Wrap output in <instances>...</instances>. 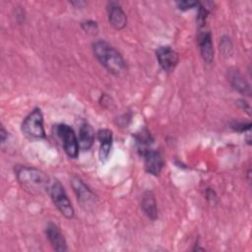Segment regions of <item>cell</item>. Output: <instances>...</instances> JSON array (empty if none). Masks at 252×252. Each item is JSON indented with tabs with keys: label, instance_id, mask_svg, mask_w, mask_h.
<instances>
[{
	"label": "cell",
	"instance_id": "obj_1",
	"mask_svg": "<svg viewBox=\"0 0 252 252\" xmlns=\"http://www.w3.org/2000/svg\"><path fill=\"white\" fill-rule=\"evenodd\" d=\"M16 176L24 190L32 195L48 193L51 182L48 176L41 170L30 166H18Z\"/></svg>",
	"mask_w": 252,
	"mask_h": 252
},
{
	"label": "cell",
	"instance_id": "obj_2",
	"mask_svg": "<svg viewBox=\"0 0 252 252\" xmlns=\"http://www.w3.org/2000/svg\"><path fill=\"white\" fill-rule=\"evenodd\" d=\"M93 51L99 63L111 74H122L127 66L124 58L112 45L104 40H97L93 44Z\"/></svg>",
	"mask_w": 252,
	"mask_h": 252
},
{
	"label": "cell",
	"instance_id": "obj_3",
	"mask_svg": "<svg viewBox=\"0 0 252 252\" xmlns=\"http://www.w3.org/2000/svg\"><path fill=\"white\" fill-rule=\"evenodd\" d=\"M48 193L50 195V198L53 204L56 206L59 212L66 219H73L75 215V211L61 182L58 181L57 179L53 180L50 184Z\"/></svg>",
	"mask_w": 252,
	"mask_h": 252
},
{
	"label": "cell",
	"instance_id": "obj_4",
	"mask_svg": "<svg viewBox=\"0 0 252 252\" xmlns=\"http://www.w3.org/2000/svg\"><path fill=\"white\" fill-rule=\"evenodd\" d=\"M23 133L31 139H44L46 137L43 126V114L39 107H35L22 123Z\"/></svg>",
	"mask_w": 252,
	"mask_h": 252
},
{
	"label": "cell",
	"instance_id": "obj_5",
	"mask_svg": "<svg viewBox=\"0 0 252 252\" xmlns=\"http://www.w3.org/2000/svg\"><path fill=\"white\" fill-rule=\"evenodd\" d=\"M56 136L62 142L65 153L71 158H77L79 155V140L73 128L67 124H57L54 127Z\"/></svg>",
	"mask_w": 252,
	"mask_h": 252
},
{
	"label": "cell",
	"instance_id": "obj_6",
	"mask_svg": "<svg viewBox=\"0 0 252 252\" xmlns=\"http://www.w3.org/2000/svg\"><path fill=\"white\" fill-rule=\"evenodd\" d=\"M71 185L77 196L79 203L86 209L93 206L95 203V195L94 192L83 182V180L77 176L71 179Z\"/></svg>",
	"mask_w": 252,
	"mask_h": 252
},
{
	"label": "cell",
	"instance_id": "obj_7",
	"mask_svg": "<svg viewBox=\"0 0 252 252\" xmlns=\"http://www.w3.org/2000/svg\"><path fill=\"white\" fill-rule=\"evenodd\" d=\"M157 59L161 67V69L165 72H171L175 69L179 62L178 53L173 50L170 46H160L156 51Z\"/></svg>",
	"mask_w": 252,
	"mask_h": 252
},
{
	"label": "cell",
	"instance_id": "obj_8",
	"mask_svg": "<svg viewBox=\"0 0 252 252\" xmlns=\"http://www.w3.org/2000/svg\"><path fill=\"white\" fill-rule=\"evenodd\" d=\"M145 169L148 173L158 176L163 167V158L159 151L150 149L143 154Z\"/></svg>",
	"mask_w": 252,
	"mask_h": 252
},
{
	"label": "cell",
	"instance_id": "obj_9",
	"mask_svg": "<svg viewBox=\"0 0 252 252\" xmlns=\"http://www.w3.org/2000/svg\"><path fill=\"white\" fill-rule=\"evenodd\" d=\"M108 22L110 26L119 31L126 27L127 25V16L123 11L122 7L117 2H109L107 6Z\"/></svg>",
	"mask_w": 252,
	"mask_h": 252
},
{
	"label": "cell",
	"instance_id": "obj_10",
	"mask_svg": "<svg viewBox=\"0 0 252 252\" xmlns=\"http://www.w3.org/2000/svg\"><path fill=\"white\" fill-rule=\"evenodd\" d=\"M45 233H46V236H47L52 248L55 251L64 252L67 250L66 239L57 224H55L54 222H49L46 225Z\"/></svg>",
	"mask_w": 252,
	"mask_h": 252
},
{
	"label": "cell",
	"instance_id": "obj_11",
	"mask_svg": "<svg viewBox=\"0 0 252 252\" xmlns=\"http://www.w3.org/2000/svg\"><path fill=\"white\" fill-rule=\"evenodd\" d=\"M198 43L203 60L210 64L214 59V45L212 34L209 31H201L198 34Z\"/></svg>",
	"mask_w": 252,
	"mask_h": 252
},
{
	"label": "cell",
	"instance_id": "obj_12",
	"mask_svg": "<svg viewBox=\"0 0 252 252\" xmlns=\"http://www.w3.org/2000/svg\"><path fill=\"white\" fill-rule=\"evenodd\" d=\"M97 139L99 141L98 157L101 161H104L108 158L110 151H111L112 141H113L112 131L109 129H106V128L98 130Z\"/></svg>",
	"mask_w": 252,
	"mask_h": 252
},
{
	"label": "cell",
	"instance_id": "obj_13",
	"mask_svg": "<svg viewBox=\"0 0 252 252\" xmlns=\"http://www.w3.org/2000/svg\"><path fill=\"white\" fill-rule=\"evenodd\" d=\"M228 81L231 87L238 93L247 96L251 95L250 85L238 70L233 69L228 72Z\"/></svg>",
	"mask_w": 252,
	"mask_h": 252
},
{
	"label": "cell",
	"instance_id": "obj_14",
	"mask_svg": "<svg viewBox=\"0 0 252 252\" xmlns=\"http://www.w3.org/2000/svg\"><path fill=\"white\" fill-rule=\"evenodd\" d=\"M79 147L83 151H88L94 141V130L87 122L83 123L79 131Z\"/></svg>",
	"mask_w": 252,
	"mask_h": 252
},
{
	"label": "cell",
	"instance_id": "obj_15",
	"mask_svg": "<svg viewBox=\"0 0 252 252\" xmlns=\"http://www.w3.org/2000/svg\"><path fill=\"white\" fill-rule=\"evenodd\" d=\"M142 210L144 214L151 220H156L158 218V207L157 201L154 194L151 191H147L144 193L141 203Z\"/></svg>",
	"mask_w": 252,
	"mask_h": 252
},
{
	"label": "cell",
	"instance_id": "obj_16",
	"mask_svg": "<svg viewBox=\"0 0 252 252\" xmlns=\"http://www.w3.org/2000/svg\"><path fill=\"white\" fill-rule=\"evenodd\" d=\"M136 144L138 151L141 156H143L144 153H146L148 150L151 149V146L154 142V139L151 135V133L148 131V129L144 128L139 133L136 134Z\"/></svg>",
	"mask_w": 252,
	"mask_h": 252
},
{
	"label": "cell",
	"instance_id": "obj_17",
	"mask_svg": "<svg viewBox=\"0 0 252 252\" xmlns=\"http://www.w3.org/2000/svg\"><path fill=\"white\" fill-rule=\"evenodd\" d=\"M220 51L224 57H229L232 54V43L228 36L223 35L220 41Z\"/></svg>",
	"mask_w": 252,
	"mask_h": 252
},
{
	"label": "cell",
	"instance_id": "obj_18",
	"mask_svg": "<svg viewBox=\"0 0 252 252\" xmlns=\"http://www.w3.org/2000/svg\"><path fill=\"white\" fill-rule=\"evenodd\" d=\"M210 14V10L209 8H207L206 6H204L203 4L199 3L198 5V15H197V23H198V26L200 28H203L205 27L206 25V21H207V18Z\"/></svg>",
	"mask_w": 252,
	"mask_h": 252
},
{
	"label": "cell",
	"instance_id": "obj_19",
	"mask_svg": "<svg viewBox=\"0 0 252 252\" xmlns=\"http://www.w3.org/2000/svg\"><path fill=\"white\" fill-rule=\"evenodd\" d=\"M81 27L88 34H91V35H95L98 32V27H97L96 22H94L93 20H88V21L82 22Z\"/></svg>",
	"mask_w": 252,
	"mask_h": 252
},
{
	"label": "cell",
	"instance_id": "obj_20",
	"mask_svg": "<svg viewBox=\"0 0 252 252\" xmlns=\"http://www.w3.org/2000/svg\"><path fill=\"white\" fill-rule=\"evenodd\" d=\"M200 2L198 1H192V0H184V1H178L176 2V6L181 11H187L189 9H192L194 7H198Z\"/></svg>",
	"mask_w": 252,
	"mask_h": 252
},
{
	"label": "cell",
	"instance_id": "obj_21",
	"mask_svg": "<svg viewBox=\"0 0 252 252\" xmlns=\"http://www.w3.org/2000/svg\"><path fill=\"white\" fill-rule=\"evenodd\" d=\"M230 127L237 132H246V131H250L251 128V123H243V122H233L231 123Z\"/></svg>",
	"mask_w": 252,
	"mask_h": 252
},
{
	"label": "cell",
	"instance_id": "obj_22",
	"mask_svg": "<svg viewBox=\"0 0 252 252\" xmlns=\"http://www.w3.org/2000/svg\"><path fill=\"white\" fill-rule=\"evenodd\" d=\"M0 138H1V143H5L6 139L8 138V132L5 130L4 126H1V130H0Z\"/></svg>",
	"mask_w": 252,
	"mask_h": 252
}]
</instances>
